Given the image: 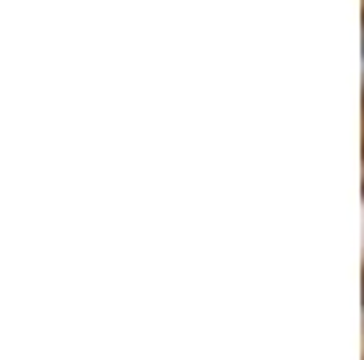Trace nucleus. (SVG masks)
I'll return each instance as SVG.
<instances>
[{
	"instance_id": "f257e3e1",
	"label": "nucleus",
	"mask_w": 364,
	"mask_h": 360,
	"mask_svg": "<svg viewBox=\"0 0 364 360\" xmlns=\"http://www.w3.org/2000/svg\"><path fill=\"white\" fill-rule=\"evenodd\" d=\"M360 291H364V284H360Z\"/></svg>"
}]
</instances>
